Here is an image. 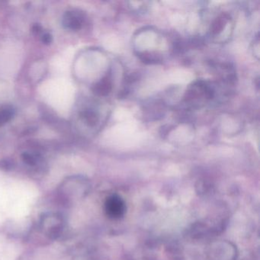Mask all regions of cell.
Returning <instances> with one entry per match:
<instances>
[{
  "mask_svg": "<svg viewBox=\"0 0 260 260\" xmlns=\"http://www.w3.org/2000/svg\"><path fill=\"white\" fill-rule=\"evenodd\" d=\"M41 41L45 45H51L53 41V37L49 32H43L41 35Z\"/></svg>",
  "mask_w": 260,
  "mask_h": 260,
  "instance_id": "30bf717a",
  "label": "cell"
},
{
  "mask_svg": "<svg viewBox=\"0 0 260 260\" xmlns=\"http://www.w3.org/2000/svg\"><path fill=\"white\" fill-rule=\"evenodd\" d=\"M233 25L232 19L228 13H221L211 22L209 28L210 37L217 39L223 37V32Z\"/></svg>",
  "mask_w": 260,
  "mask_h": 260,
  "instance_id": "5b68a950",
  "label": "cell"
},
{
  "mask_svg": "<svg viewBox=\"0 0 260 260\" xmlns=\"http://www.w3.org/2000/svg\"><path fill=\"white\" fill-rule=\"evenodd\" d=\"M127 211V206L124 199L115 194L109 196L105 202V212L109 218L119 220L122 218Z\"/></svg>",
  "mask_w": 260,
  "mask_h": 260,
  "instance_id": "7a4b0ae2",
  "label": "cell"
},
{
  "mask_svg": "<svg viewBox=\"0 0 260 260\" xmlns=\"http://www.w3.org/2000/svg\"><path fill=\"white\" fill-rule=\"evenodd\" d=\"M78 118L88 128L95 129L100 124L101 118L96 106L92 104H86L80 108L78 112Z\"/></svg>",
  "mask_w": 260,
  "mask_h": 260,
  "instance_id": "277c9868",
  "label": "cell"
},
{
  "mask_svg": "<svg viewBox=\"0 0 260 260\" xmlns=\"http://www.w3.org/2000/svg\"><path fill=\"white\" fill-rule=\"evenodd\" d=\"M22 159L23 162L29 167H37L42 160L40 154L31 151L24 152L22 155Z\"/></svg>",
  "mask_w": 260,
  "mask_h": 260,
  "instance_id": "ba28073f",
  "label": "cell"
},
{
  "mask_svg": "<svg viewBox=\"0 0 260 260\" xmlns=\"http://www.w3.org/2000/svg\"><path fill=\"white\" fill-rule=\"evenodd\" d=\"M215 96V90L209 82L199 80L194 82L187 89L185 94L186 104L200 107L212 100Z\"/></svg>",
  "mask_w": 260,
  "mask_h": 260,
  "instance_id": "6da1fadb",
  "label": "cell"
},
{
  "mask_svg": "<svg viewBox=\"0 0 260 260\" xmlns=\"http://www.w3.org/2000/svg\"><path fill=\"white\" fill-rule=\"evenodd\" d=\"M211 255L215 260H234L236 249L228 242H218L211 247Z\"/></svg>",
  "mask_w": 260,
  "mask_h": 260,
  "instance_id": "8992f818",
  "label": "cell"
},
{
  "mask_svg": "<svg viewBox=\"0 0 260 260\" xmlns=\"http://www.w3.org/2000/svg\"><path fill=\"white\" fill-rule=\"evenodd\" d=\"M86 20V15L80 10H68L62 17V25L68 31H80L84 26Z\"/></svg>",
  "mask_w": 260,
  "mask_h": 260,
  "instance_id": "3957f363",
  "label": "cell"
},
{
  "mask_svg": "<svg viewBox=\"0 0 260 260\" xmlns=\"http://www.w3.org/2000/svg\"><path fill=\"white\" fill-rule=\"evenodd\" d=\"M12 164L9 160L0 161V168L2 170H10L11 169Z\"/></svg>",
  "mask_w": 260,
  "mask_h": 260,
  "instance_id": "8fae6325",
  "label": "cell"
},
{
  "mask_svg": "<svg viewBox=\"0 0 260 260\" xmlns=\"http://www.w3.org/2000/svg\"><path fill=\"white\" fill-rule=\"evenodd\" d=\"M112 88H113L112 79L111 74H109L105 76L100 81L97 82L92 86V90L98 96H106L112 92Z\"/></svg>",
  "mask_w": 260,
  "mask_h": 260,
  "instance_id": "52a82bcc",
  "label": "cell"
},
{
  "mask_svg": "<svg viewBox=\"0 0 260 260\" xmlns=\"http://www.w3.org/2000/svg\"><path fill=\"white\" fill-rule=\"evenodd\" d=\"M15 115V110L13 107L6 106L0 109V127L10 122Z\"/></svg>",
  "mask_w": 260,
  "mask_h": 260,
  "instance_id": "9c48e42d",
  "label": "cell"
}]
</instances>
